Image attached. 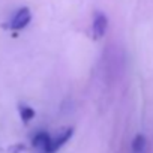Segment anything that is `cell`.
<instances>
[{
	"label": "cell",
	"mask_w": 153,
	"mask_h": 153,
	"mask_svg": "<svg viewBox=\"0 0 153 153\" xmlns=\"http://www.w3.org/2000/svg\"><path fill=\"white\" fill-rule=\"evenodd\" d=\"M20 113H21V117H23L26 122H29V120L35 116V111H33L30 107H26V105H23V107L20 108Z\"/></svg>",
	"instance_id": "6"
},
{
	"label": "cell",
	"mask_w": 153,
	"mask_h": 153,
	"mask_svg": "<svg viewBox=\"0 0 153 153\" xmlns=\"http://www.w3.org/2000/svg\"><path fill=\"white\" fill-rule=\"evenodd\" d=\"M32 143H33V147H36L41 153H48L50 144H51V137L47 132H38L33 137Z\"/></svg>",
	"instance_id": "3"
},
{
	"label": "cell",
	"mask_w": 153,
	"mask_h": 153,
	"mask_svg": "<svg viewBox=\"0 0 153 153\" xmlns=\"http://www.w3.org/2000/svg\"><path fill=\"white\" fill-rule=\"evenodd\" d=\"M72 137V129L71 128H68V129H65L63 132H60L56 138H51V144H50V150H48V153H56L69 138Z\"/></svg>",
	"instance_id": "4"
},
{
	"label": "cell",
	"mask_w": 153,
	"mask_h": 153,
	"mask_svg": "<svg viewBox=\"0 0 153 153\" xmlns=\"http://www.w3.org/2000/svg\"><path fill=\"white\" fill-rule=\"evenodd\" d=\"M32 20V12L29 8H21L15 12V15L12 17L11 23H9V29L12 30H21L24 29Z\"/></svg>",
	"instance_id": "1"
},
{
	"label": "cell",
	"mask_w": 153,
	"mask_h": 153,
	"mask_svg": "<svg viewBox=\"0 0 153 153\" xmlns=\"http://www.w3.org/2000/svg\"><path fill=\"white\" fill-rule=\"evenodd\" d=\"M108 27V18L105 17V14L102 12H96L95 18H93V24H92V32H93V38L99 39L105 35Z\"/></svg>",
	"instance_id": "2"
},
{
	"label": "cell",
	"mask_w": 153,
	"mask_h": 153,
	"mask_svg": "<svg viewBox=\"0 0 153 153\" xmlns=\"http://www.w3.org/2000/svg\"><path fill=\"white\" fill-rule=\"evenodd\" d=\"M146 146H147L146 137L144 135H137L132 141V152L134 153H143L146 150Z\"/></svg>",
	"instance_id": "5"
}]
</instances>
